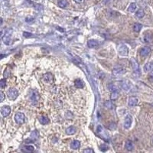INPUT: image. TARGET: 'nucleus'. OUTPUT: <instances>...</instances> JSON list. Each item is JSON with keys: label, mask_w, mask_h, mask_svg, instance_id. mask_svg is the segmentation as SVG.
Listing matches in <instances>:
<instances>
[{"label": "nucleus", "mask_w": 153, "mask_h": 153, "mask_svg": "<svg viewBox=\"0 0 153 153\" xmlns=\"http://www.w3.org/2000/svg\"><path fill=\"white\" fill-rule=\"evenodd\" d=\"M136 17H138L139 18H142L144 17L145 15V12L142 9H139L136 12Z\"/></svg>", "instance_id": "cd10ccee"}, {"label": "nucleus", "mask_w": 153, "mask_h": 153, "mask_svg": "<svg viewBox=\"0 0 153 153\" xmlns=\"http://www.w3.org/2000/svg\"><path fill=\"white\" fill-rule=\"evenodd\" d=\"M12 29H9L7 31H4V30H2V39L3 41V42L5 43V44L6 45H9L11 44L12 42Z\"/></svg>", "instance_id": "f257e3e1"}, {"label": "nucleus", "mask_w": 153, "mask_h": 153, "mask_svg": "<svg viewBox=\"0 0 153 153\" xmlns=\"http://www.w3.org/2000/svg\"><path fill=\"white\" fill-rule=\"evenodd\" d=\"M97 132L98 134L102 136V138L106 139V140H108L109 139V136H108V133L104 130V129L103 128V126H97Z\"/></svg>", "instance_id": "0eeeda50"}, {"label": "nucleus", "mask_w": 153, "mask_h": 153, "mask_svg": "<svg viewBox=\"0 0 153 153\" xmlns=\"http://www.w3.org/2000/svg\"><path fill=\"white\" fill-rule=\"evenodd\" d=\"M23 36L25 38H30L31 36H33V35L31 33L27 32V31H25V32H23Z\"/></svg>", "instance_id": "f704fd0d"}, {"label": "nucleus", "mask_w": 153, "mask_h": 153, "mask_svg": "<svg viewBox=\"0 0 153 153\" xmlns=\"http://www.w3.org/2000/svg\"><path fill=\"white\" fill-rule=\"evenodd\" d=\"M74 85L76 88H83L84 86V82H83L82 80L80 79H76L75 81H74Z\"/></svg>", "instance_id": "412c9836"}, {"label": "nucleus", "mask_w": 153, "mask_h": 153, "mask_svg": "<svg viewBox=\"0 0 153 153\" xmlns=\"http://www.w3.org/2000/svg\"><path fill=\"white\" fill-rule=\"evenodd\" d=\"M1 99H0V101L1 102H2L3 100H4V99H5V94H4V93L2 92V91H1Z\"/></svg>", "instance_id": "4c0bfd02"}, {"label": "nucleus", "mask_w": 153, "mask_h": 153, "mask_svg": "<svg viewBox=\"0 0 153 153\" xmlns=\"http://www.w3.org/2000/svg\"><path fill=\"white\" fill-rule=\"evenodd\" d=\"M125 73H126V69L121 66L115 67L113 70V74L114 76H120L124 74Z\"/></svg>", "instance_id": "20e7f679"}, {"label": "nucleus", "mask_w": 153, "mask_h": 153, "mask_svg": "<svg viewBox=\"0 0 153 153\" xmlns=\"http://www.w3.org/2000/svg\"><path fill=\"white\" fill-rule=\"evenodd\" d=\"M122 87L125 90H129V84L126 82H123L122 84Z\"/></svg>", "instance_id": "2f4dec72"}, {"label": "nucleus", "mask_w": 153, "mask_h": 153, "mask_svg": "<svg viewBox=\"0 0 153 153\" xmlns=\"http://www.w3.org/2000/svg\"><path fill=\"white\" fill-rule=\"evenodd\" d=\"M148 78H149V80L151 81V82H153V72H152L151 74H149V76H148Z\"/></svg>", "instance_id": "e433bc0d"}, {"label": "nucleus", "mask_w": 153, "mask_h": 153, "mask_svg": "<svg viewBox=\"0 0 153 153\" xmlns=\"http://www.w3.org/2000/svg\"><path fill=\"white\" fill-rule=\"evenodd\" d=\"M34 150H35L34 146L33 145H25L24 148L22 149V151L26 152H34Z\"/></svg>", "instance_id": "4be33fe9"}, {"label": "nucleus", "mask_w": 153, "mask_h": 153, "mask_svg": "<svg viewBox=\"0 0 153 153\" xmlns=\"http://www.w3.org/2000/svg\"><path fill=\"white\" fill-rule=\"evenodd\" d=\"M104 106L107 108V109L109 110H113L114 108V106H113V103H112L111 100H107L104 103Z\"/></svg>", "instance_id": "a878e982"}, {"label": "nucleus", "mask_w": 153, "mask_h": 153, "mask_svg": "<svg viewBox=\"0 0 153 153\" xmlns=\"http://www.w3.org/2000/svg\"><path fill=\"white\" fill-rule=\"evenodd\" d=\"M34 7L38 11H41L43 9V6L41 5H40V4H35L34 5Z\"/></svg>", "instance_id": "473e14b6"}, {"label": "nucleus", "mask_w": 153, "mask_h": 153, "mask_svg": "<svg viewBox=\"0 0 153 153\" xmlns=\"http://www.w3.org/2000/svg\"><path fill=\"white\" fill-rule=\"evenodd\" d=\"M145 72H150L153 71V62L147 63L144 67Z\"/></svg>", "instance_id": "aec40b11"}, {"label": "nucleus", "mask_w": 153, "mask_h": 153, "mask_svg": "<svg viewBox=\"0 0 153 153\" xmlns=\"http://www.w3.org/2000/svg\"><path fill=\"white\" fill-rule=\"evenodd\" d=\"M150 52H151V48L149 47L145 46V47L142 48L141 49V51H140V54H141L142 56H146V55H148Z\"/></svg>", "instance_id": "f8f14e48"}, {"label": "nucleus", "mask_w": 153, "mask_h": 153, "mask_svg": "<svg viewBox=\"0 0 153 153\" xmlns=\"http://www.w3.org/2000/svg\"><path fill=\"white\" fill-rule=\"evenodd\" d=\"M38 120H39L40 123L43 124V125H46L49 123V119L46 116H41L39 118H38Z\"/></svg>", "instance_id": "a211bd4d"}, {"label": "nucleus", "mask_w": 153, "mask_h": 153, "mask_svg": "<svg viewBox=\"0 0 153 153\" xmlns=\"http://www.w3.org/2000/svg\"><path fill=\"white\" fill-rule=\"evenodd\" d=\"M142 28V25L139 23H135L133 25V30L135 31L136 32H139V31H140Z\"/></svg>", "instance_id": "bb28decb"}, {"label": "nucleus", "mask_w": 153, "mask_h": 153, "mask_svg": "<svg viewBox=\"0 0 153 153\" xmlns=\"http://www.w3.org/2000/svg\"><path fill=\"white\" fill-rule=\"evenodd\" d=\"M35 21V18L33 16H28L26 18H25V22H28V23H31V22H33Z\"/></svg>", "instance_id": "7c9ffc66"}, {"label": "nucleus", "mask_w": 153, "mask_h": 153, "mask_svg": "<svg viewBox=\"0 0 153 153\" xmlns=\"http://www.w3.org/2000/svg\"><path fill=\"white\" fill-rule=\"evenodd\" d=\"M2 22H3V21H2V18H1V25H2Z\"/></svg>", "instance_id": "ea45409f"}, {"label": "nucleus", "mask_w": 153, "mask_h": 153, "mask_svg": "<svg viewBox=\"0 0 153 153\" xmlns=\"http://www.w3.org/2000/svg\"><path fill=\"white\" fill-rule=\"evenodd\" d=\"M40 99V96L38 92L35 90H31L30 91V100L32 102H37Z\"/></svg>", "instance_id": "6e6552de"}, {"label": "nucleus", "mask_w": 153, "mask_h": 153, "mask_svg": "<svg viewBox=\"0 0 153 153\" xmlns=\"http://www.w3.org/2000/svg\"><path fill=\"white\" fill-rule=\"evenodd\" d=\"M125 148L128 151H132L133 149V144L131 141H126L125 144Z\"/></svg>", "instance_id": "393cba45"}, {"label": "nucleus", "mask_w": 153, "mask_h": 153, "mask_svg": "<svg viewBox=\"0 0 153 153\" xmlns=\"http://www.w3.org/2000/svg\"><path fill=\"white\" fill-rule=\"evenodd\" d=\"M74 1L76 2V3H81L84 2V0H74Z\"/></svg>", "instance_id": "58836bf2"}, {"label": "nucleus", "mask_w": 153, "mask_h": 153, "mask_svg": "<svg viewBox=\"0 0 153 153\" xmlns=\"http://www.w3.org/2000/svg\"><path fill=\"white\" fill-rule=\"evenodd\" d=\"M119 53L121 56H127L129 54V49L127 48V46H126L125 44H121V45L119 47Z\"/></svg>", "instance_id": "1a4fd4ad"}, {"label": "nucleus", "mask_w": 153, "mask_h": 153, "mask_svg": "<svg viewBox=\"0 0 153 153\" xmlns=\"http://www.w3.org/2000/svg\"><path fill=\"white\" fill-rule=\"evenodd\" d=\"M87 45L89 48H96L97 45H98V41H96L94 39H91V40H89L87 41Z\"/></svg>", "instance_id": "dca6fc26"}, {"label": "nucleus", "mask_w": 153, "mask_h": 153, "mask_svg": "<svg viewBox=\"0 0 153 153\" xmlns=\"http://www.w3.org/2000/svg\"><path fill=\"white\" fill-rule=\"evenodd\" d=\"M5 86H6V80L4 79H2L1 80H0V87H1L2 88H4Z\"/></svg>", "instance_id": "72a5a7b5"}, {"label": "nucleus", "mask_w": 153, "mask_h": 153, "mask_svg": "<svg viewBox=\"0 0 153 153\" xmlns=\"http://www.w3.org/2000/svg\"><path fill=\"white\" fill-rule=\"evenodd\" d=\"M76 132V127L74 126H69L68 128L66 129V133L67 135H74V134Z\"/></svg>", "instance_id": "6ab92c4d"}, {"label": "nucleus", "mask_w": 153, "mask_h": 153, "mask_svg": "<svg viewBox=\"0 0 153 153\" xmlns=\"http://www.w3.org/2000/svg\"><path fill=\"white\" fill-rule=\"evenodd\" d=\"M131 64L132 67V70H133V74L135 76H139L140 75V70H139V65L137 63V61L134 59L132 58L131 59Z\"/></svg>", "instance_id": "f03ea898"}, {"label": "nucleus", "mask_w": 153, "mask_h": 153, "mask_svg": "<svg viewBox=\"0 0 153 153\" xmlns=\"http://www.w3.org/2000/svg\"><path fill=\"white\" fill-rule=\"evenodd\" d=\"M70 146H71V148L72 149H77L80 148V142L78 141V140H74L73 142H71V145H70Z\"/></svg>", "instance_id": "4468645a"}, {"label": "nucleus", "mask_w": 153, "mask_h": 153, "mask_svg": "<svg viewBox=\"0 0 153 153\" xmlns=\"http://www.w3.org/2000/svg\"><path fill=\"white\" fill-rule=\"evenodd\" d=\"M119 93L118 91H115V92H112L111 93V95H110V100H116L119 97Z\"/></svg>", "instance_id": "c85d7f7f"}, {"label": "nucleus", "mask_w": 153, "mask_h": 153, "mask_svg": "<svg viewBox=\"0 0 153 153\" xmlns=\"http://www.w3.org/2000/svg\"><path fill=\"white\" fill-rule=\"evenodd\" d=\"M132 117L130 114H127L125 118V121H124V128L128 129H129L131 126H132Z\"/></svg>", "instance_id": "423d86ee"}, {"label": "nucleus", "mask_w": 153, "mask_h": 153, "mask_svg": "<svg viewBox=\"0 0 153 153\" xmlns=\"http://www.w3.org/2000/svg\"><path fill=\"white\" fill-rule=\"evenodd\" d=\"M136 9H137V5H136V4L135 3V2H132V3H131L130 5H129V8H128V12H134L136 10Z\"/></svg>", "instance_id": "b1692460"}, {"label": "nucleus", "mask_w": 153, "mask_h": 153, "mask_svg": "<svg viewBox=\"0 0 153 153\" xmlns=\"http://www.w3.org/2000/svg\"><path fill=\"white\" fill-rule=\"evenodd\" d=\"M15 120L18 124H23L25 120V115L22 113H17L15 115Z\"/></svg>", "instance_id": "39448f33"}, {"label": "nucleus", "mask_w": 153, "mask_h": 153, "mask_svg": "<svg viewBox=\"0 0 153 153\" xmlns=\"http://www.w3.org/2000/svg\"><path fill=\"white\" fill-rule=\"evenodd\" d=\"M83 152H84V153H92V152H94L93 149H86Z\"/></svg>", "instance_id": "c9c22d12"}, {"label": "nucleus", "mask_w": 153, "mask_h": 153, "mask_svg": "<svg viewBox=\"0 0 153 153\" xmlns=\"http://www.w3.org/2000/svg\"><path fill=\"white\" fill-rule=\"evenodd\" d=\"M138 103V100L136 99V97H132L129 99V101H128V105L131 107L132 106H135Z\"/></svg>", "instance_id": "2eb2a0df"}, {"label": "nucleus", "mask_w": 153, "mask_h": 153, "mask_svg": "<svg viewBox=\"0 0 153 153\" xmlns=\"http://www.w3.org/2000/svg\"><path fill=\"white\" fill-rule=\"evenodd\" d=\"M43 79L45 82L48 83H52L54 80V76L51 73H46L43 75Z\"/></svg>", "instance_id": "9b49d317"}, {"label": "nucleus", "mask_w": 153, "mask_h": 153, "mask_svg": "<svg viewBox=\"0 0 153 153\" xmlns=\"http://www.w3.org/2000/svg\"><path fill=\"white\" fill-rule=\"evenodd\" d=\"M7 95L10 100H15L18 96V91L15 88H10L7 92Z\"/></svg>", "instance_id": "7ed1b4c3"}, {"label": "nucleus", "mask_w": 153, "mask_h": 153, "mask_svg": "<svg viewBox=\"0 0 153 153\" xmlns=\"http://www.w3.org/2000/svg\"><path fill=\"white\" fill-rule=\"evenodd\" d=\"M108 146L106 145H105V144H102V145H100V149L102 151V152H106V151H107L108 150Z\"/></svg>", "instance_id": "c756f323"}, {"label": "nucleus", "mask_w": 153, "mask_h": 153, "mask_svg": "<svg viewBox=\"0 0 153 153\" xmlns=\"http://www.w3.org/2000/svg\"><path fill=\"white\" fill-rule=\"evenodd\" d=\"M107 88L108 90H109L111 92H115V91H118L119 92V90L117 86H116L114 84H113V83H111V84H109L107 86Z\"/></svg>", "instance_id": "f3484780"}, {"label": "nucleus", "mask_w": 153, "mask_h": 153, "mask_svg": "<svg viewBox=\"0 0 153 153\" xmlns=\"http://www.w3.org/2000/svg\"><path fill=\"white\" fill-rule=\"evenodd\" d=\"M11 113V108L9 106H3L1 108V113L3 117L8 116Z\"/></svg>", "instance_id": "9d476101"}, {"label": "nucleus", "mask_w": 153, "mask_h": 153, "mask_svg": "<svg viewBox=\"0 0 153 153\" xmlns=\"http://www.w3.org/2000/svg\"><path fill=\"white\" fill-rule=\"evenodd\" d=\"M57 5H58V6L61 8H65L67 6L68 2H67V0H58V2H57Z\"/></svg>", "instance_id": "5701e85b"}, {"label": "nucleus", "mask_w": 153, "mask_h": 153, "mask_svg": "<svg viewBox=\"0 0 153 153\" xmlns=\"http://www.w3.org/2000/svg\"><path fill=\"white\" fill-rule=\"evenodd\" d=\"M38 138H39V132L37 130H34L31 132V136H30V139L32 140V142H35V140H37Z\"/></svg>", "instance_id": "ddd939ff"}]
</instances>
